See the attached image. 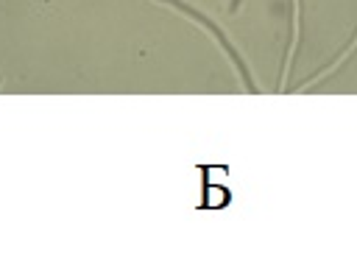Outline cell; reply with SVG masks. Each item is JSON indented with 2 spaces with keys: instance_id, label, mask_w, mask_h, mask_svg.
<instances>
[{
  "instance_id": "6da1fadb",
  "label": "cell",
  "mask_w": 357,
  "mask_h": 268,
  "mask_svg": "<svg viewBox=\"0 0 357 268\" xmlns=\"http://www.w3.org/2000/svg\"><path fill=\"white\" fill-rule=\"evenodd\" d=\"M162 3H167V6H173V8H178L181 14H187V17H192V20H195V22H201V25H204L206 31H212V36H215V39L220 42V47H223V50H226V53L231 56V61L237 64V70H240V75H243V81H245V87H248V92H257V87H254V81H251V75H248V67L243 64V59H240V56H237V50L231 47V42H229V36H226V34H223V31H220V28H218V25H215V22H212L209 17H204L201 11H195L192 6H187V3H181V0H162Z\"/></svg>"
},
{
  "instance_id": "7a4b0ae2",
  "label": "cell",
  "mask_w": 357,
  "mask_h": 268,
  "mask_svg": "<svg viewBox=\"0 0 357 268\" xmlns=\"http://www.w3.org/2000/svg\"><path fill=\"white\" fill-rule=\"evenodd\" d=\"M206 198H209V201H206L209 207H220V204L229 198V193H226V190H212V187H209V195H206Z\"/></svg>"
},
{
  "instance_id": "3957f363",
  "label": "cell",
  "mask_w": 357,
  "mask_h": 268,
  "mask_svg": "<svg viewBox=\"0 0 357 268\" xmlns=\"http://www.w3.org/2000/svg\"><path fill=\"white\" fill-rule=\"evenodd\" d=\"M240 8V0H231V6H229V11H237Z\"/></svg>"
}]
</instances>
